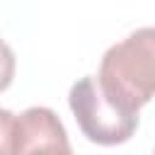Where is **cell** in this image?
<instances>
[{"label":"cell","instance_id":"cell-1","mask_svg":"<svg viewBox=\"0 0 155 155\" xmlns=\"http://www.w3.org/2000/svg\"><path fill=\"white\" fill-rule=\"evenodd\" d=\"M99 92L116 109L138 116L155 92V31L136 29L124 41L107 48L97 73Z\"/></svg>","mask_w":155,"mask_h":155},{"label":"cell","instance_id":"cell-2","mask_svg":"<svg viewBox=\"0 0 155 155\" xmlns=\"http://www.w3.org/2000/svg\"><path fill=\"white\" fill-rule=\"evenodd\" d=\"M68 104L75 114L80 131L87 136V140L97 145H121L138 128V116L109 104L92 75L80 78L70 87Z\"/></svg>","mask_w":155,"mask_h":155},{"label":"cell","instance_id":"cell-3","mask_svg":"<svg viewBox=\"0 0 155 155\" xmlns=\"http://www.w3.org/2000/svg\"><path fill=\"white\" fill-rule=\"evenodd\" d=\"M65 126L48 107H29L15 116L12 155H70Z\"/></svg>","mask_w":155,"mask_h":155},{"label":"cell","instance_id":"cell-4","mask_svg":"<svg viewBox=\"0 0 155 155\" xmlns=\"http://www.w3.org/2000/svg\"><path fill=\"white\" fill-rule=\"evenodd\" d=\"M15 145V114L0 109V155H12Z\"/></svg>","mask_w":155,"mask_h":155},{"label":"cell","instance_id":"cell-5","mask_svg":"<svg viewBox=\"0 0 155 155\" xmlns=\"http://www.w3.org/2000/svg\"><path fill=\"white\" fill-rule=\"evenodd\" d=\"M15 68H17V63H15V53H12V48L0 39V92L7 90V87L12 85Z\"/></svg>","mask_w":155,"mask_h":155},{"label":"cell","instance_id":"cell-6","mask_svg":"<svg viewBox=\"0 0 155 155\" xmlns=\"http://www.w3.org/2000/svg\"><path fill=\"white\" fill-rule=\"evenodd\" d=\"M70 155H75V153H70Z\"/></svg>","mask_w":155,"mask_h":155}]
</instances>
